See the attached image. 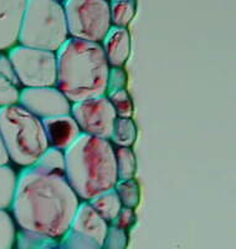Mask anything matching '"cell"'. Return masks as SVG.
I'll return each mask as SVG.
<instances>
[{"mask_svg": "<svg viewBox=\"0 0 236 249\" xmlns=\"http://www.w3.org/2000/svg\"><path fill=\"white\" fill-rule=\"evenodd\" d=\"M79 204L65 173L33 164L17 176L12 208L21 230L60 239L70 230Z\"/></svg>", "mask_w": 236, "mask_h": 249, "instance_id": "cell-1", "label": "cell"}, {"mask_svg": "<svg viewBox=\"0 0 236 249\" xmlns=\"http://www.w3.org/2000/svg\"><path fill=\"white\" fill-rule=\"evenodd\" d=\"M57 89L70 102L106 95L110 64L99 43L71 37L56 51Z\"/></svg>", "mask_w": 236, "mask_h": 249, "instance_id": "cell-2", "label": "cell"}, {"mask_svg": "<svg viewBox=\"0 0 236 249\" xmlns=\"http://www.w3.org/2000/svg\"><path fill=\"white\" fill-rule=\"evenodd\" d=\"M65 162L66 179L84 201L112 190L118 181L116 151L106 139L81 132L65 151Z\"/></svg>", "mask_w": 236, "mask_h": 249, "instance_id": "cell-3", "label": "cell"}, {"mask_svg": "<svg viewBox=\"0 0 236 249\" xmlns=\"http://www.w3.org/2000/svg\"><path fill=\"white\" fill-rule=\"evenodd\" d=\"M0 135L10 160L23 167L36 163L49 147L41 119L23 106L0 107Z\"/></svg>", "mask_w": 236, "mask_h": 249, "instance_id": "cell-4", "label": "cell"}, {"mask_svg": "<svg viewBox=\"0 0 236 249\" xmlns=\"http://www.w3.org/2000/svg\"><path fill=\"white\" fill-rule=\"evenodd\" d=\"M68 39L64 6L55 0H28L19 41L29 48L56 53Z\"/></svg>", "mask_w": 236, "mask_h": 249, "instance_id": "cell-5", "label": "cell"}, {"mask_svg": "<svg viewBox=\"0 0 236 249\" xmlns=\"http://www.w3.org/2000/svg\"><path fill=\"white\" fill-rule=\"evenodd\" d=\"M62 6L72 37L100 43L112 26L107 0H64Z\"/></svg>", "mask_w": 236, "mask_h": 249, "instance_id": "cell-6", "label": "cell"}, {"mask_svg": "<svg viewBox=\"0 0 236 249\" xmlns=\"http://www.w3.org/2000/svg\"><path fill=\"white\" fill-rule=\"evenodd\" d=\"M8 59L12 62L19 82L25 88L56 85V53L19 45L10 49Z\"/></svg>", "mask_w": 236, "mask_h": 249, "instance_id": "cell-7", "label": "cell"}, {"mask_svg": "<svg viewBox=\"0 0 236 249\" xmlns=\"http://www.w3.org/2000/svg\"><path fill=\"white\" fill-rule=\"evenodd\" d=\"M71 116L77 122L81 132L110 140L117 113L106 95H102L73 102Z\"/></svg>", "mask_w": 236, "mask_h": 249, "instance_id": "cell-8", "label": "cell"}, {"mask_svg": "<svg viewBox=\"0 0 236 249\" xmlns=\"http://www.w3.org/2000/svg\"><path fill=\"white\" fill-rule=\"evenodd\" d=\"M19 102L39 119L71 113V102L55 86L25 88L20 92Z\"/></svg>", "mask_w": 236, "mask_h": 249, "instance_id": "cell-9", "label": "cell"}, {"mask_svg": "<svg viewBox=\"0 0 236 249\" xmlns=\"http://www.w3.org/2000/svg\"><path fill=\"white\" fill-rule=\"evenodd\" d=\"M28 0H0V51L19 41V33Z\"/></svg>", "mask_w": 236, "mask_h": 249, "instance_id": "cell-10", "label": "cell"}, {"mask_svg": "<svg viewBox=\"0 0 236 249\" xmlns=\"http://www.w3.org/2000/svg\"><path fill=\"white\" fill-rule=\"evenodd\" d=\"M41 122L51 147L66 151L81 135L79 124L71 113L42 119Z\"/></svg>", "mask_w": 236, "mask_h": 249, "instance_id": "cell-11", "label": "cell"}, {"mask_svg": "<svg viewBox=\"0 0 236 249\" xmlns=\"http://www.w3.org/2000/svg\"><path fill=\"white\" fill-rule=\"evenodd\" d=\"M70 230L92 238L102 248L107 230H108V224L91 206L90 202L84 201L77 207L76 214L73 217Z\"/></svg>", "mask_w": 236, "mask_h": 249, "instance_id": "cell-12", "label": "cell"}, {"mask_svg": "<svg viewBox=\"0 0 236 249\" xmlns=\"http://www.w3.org/2000/svg\"><path fill=\"white\" fill-rule=\"evenodd\" d=\"M102 41V49L108 64L113 68H122L131 53V36L128 30L121 26H111Z\"/></svg>", "mask_w": 236, "mask_h": 249, "instance_id": "cell-13", "label": "cell"}, {"mask_svg": "<svg viewBox=\"0 0 236 249\" xmlns=\"http://www.w3.org/2000/svg\"><path fill=\"white\" fill-rule=\"evenodd\" d=\"M88 202L107 223L112 222L116 215L118 214V212L121 211L122 207H123L115 188L101 193V195L90 199Z\"/></svg>", "mask_w": 236, "mask_h": 249, "instance_id": "cell-14", "label": "cell"}, {"mask_svg": "<svg viewBox=\"0 0 236 249\" xmlns=\"http://www.w3.org/2000/svg\"><path fill=\"white\" fill-rule=\"evenodd\" d=\"M137 137V127L132 117L117 116L113 124V130L110 140L119 147H131Z\"/></svg>", "mask_w": 236, "mask_h": 249, "instance_id": "cell-15", "label": "cell"}, {"mask_svg": "<svg viewBox=\"0 0 236 249\" xmlns=\"http://www.w3.org/2000/svg\"><path fill=\"white\" fill-rule=\"evenodd\" d=\"M17 176L8 164H0V210L10 208L17 192Z\"/></svg>", "mask_w": 236, "mask_h": 249, "instance_id": "cell-16", "label": "cell"}, {"mask_svg": "<svg viewBox=\"0 0 236 249\" xmlns=\"http://www.w3.org/2000/svg\"><path fill=\"white\" fill-rule=\"evenodd\" d=\"M17 246L20 249H46L59 247V239L41 233L21 230L15 237Z\"/></svg>", "mask_w": 236, "mask_h": 249, "instance_id": "cell-17", "label": "cell"}, {"mask_svg": "<svg viewBox=\"0 0 236 249\" xmlns=\"http://www.w3.org/2000/svg\"><path fill=\"white\" fill-rule=\"evenodd\" d=\"M137 0H111V21L115 26L127 28L135 14Z\"/></svg>", "mask_w": 236, "mask_h": 249, "instance_id": "cell-18", "label": "cell"}, {"mask_svg": "<svg viewBox=\"0 0 236 249\" xmlns=\"http://www.w3.org/2000/svg\"><path fill=\"white\" fill-rule=\"evenodd\" d=\"M115 190L121 199L122 206L135 208L139 204L141 191H139V184L135 181V177L128 179H118Z\"/></svg>", "mask_w": 236, "mask_h": 249, "instance_id": "cell-19", "label": "cell"}, {"mask_svg": "<svg viewBox=\"0 0 236 249\" xmlns=\"http://www.w3.org/2000/svg\"><path fill=\"white\" fill-rule=\"evenodd\" d=\"M118 179L133 178L135 175V156L130 147H119L116 151Z\"/></svg>", "mask_w": 236, "mask_h": 249, "instance_id": "cell-20", "label": "cell"}, {"mask_svg": "<svg viewBox=\"0 0 236 249\" xmlns=\"http://www.w3.org/2000/svg\"><path fill=\"white\" fill-rule=\"evenodd\" d=\"M35 164L45 170L53 171V172L65 173V151L49 146L48 150L42 153L39 161Z\"/></svg>", "mask_w": 236, "mask_h": 249, "instance_id": "cell-21", "label": "cell"}, {"mask_svg": "<svg viewBox=\"0 0 236 249\" xmlns=\"http://www.w3.org/2000/svg\"><path fill=\"white\" fill-rule=\"evenodd\" d=\"M59 247L68 249H100L101 247L93 241L92 238L84 235L79 232L68 230L60 238Z\"/></svg>", "mask_w": 236, "mask_h": 249, "instance_id": "cell-22", "label": "cell"}, {"mask_svg": "<svg viewBox=\"0 0 236 249\" xmlns=\"http://www.w3.org/2000/svg\"><path fill=\"white\" fill-rule=\"evenodd\" d=\"M107 99L110 100L111 104L115 107L117 116L132 117L133 102L126 89H119V90L107 92Z\"/></svg>", "mask_w": 236, "mask_h": 249, "instance_id": "cell-23", "label": "cell"}, {"mask_svg": "<svg viewBox=\"0 0 236 249\" xmlns=\"http://www.w3.org/2000/svg\"><path fill=\"white\" fill-rule=\"evenodd\" d=\"M17 230L13 218L5 210H0V249H10L14 246Z\"/></svg>", "mask_w": 236, "mask_h": 249, "instance_id": "cell-24", "label": "cell"}, {"mask_svg": "<svg viewBox=\"0 0 236 249\" xmlns=\"http://www.w3.org/2000/svg\"><path fill=\"white\" fill-rule=\"evenodd\" d=\"M20 92L17 85L4 76H0V107L17 105L19 102Z\"/></svg>", "mask_w": 236, "mask_h": 249, "instance_id": "cell-25", "label": "cell"}, {"mask_svg": "<svg viewBox=\"0 0 236 249\" xmlns=\"http://www.w3.org/2000/svg\"><path fill=\"white\" fill-rule=\"evenodd\" d=\"M128 244V237L124 230L118 227H108L103 247L107 249H124Z\"/></svg>", "mask_w": 236, "mask_h": 249, "instance_id": "cell-26", "label": "cell"}, {"mask_svg": "<svg viewBox=\"0 0 236 249\" xmlns=\"http://www.w3.org/2000/svg\"><path fill=\"white\" fill-rule=\"evenodd\" d=\"M127 82H128V79H127L126 71L122 68H113L112 66V69H110V72H108L106 93L119 90V89H126Z\"/></svg>", "mask_w": 236, "mask_h": 249, "instance_id": "cell-27", "label": "cell"}, {"mask_svg": "<svg viewBox=\"0 0 236 249\" xmlns=\"http://www.w3.org/2000/svg\"><path fill=\"white\" fill-rule=\"evenodd\" d=\"M135 222V208H130V207H122L121 211L118 212L115 219L112 221V226L118 227L121 230H128L131 226Z\"/></svg>", "mask_w": 236, "mask_h": 249, "instance_id": "cell-28", "label": "cell"}, {"mask_svg": "<svg viewBox=\"0 0 236 249\" xmlns=\"http://www.w3.org/2000/svg\"><path fill=\"white\" fill-rule=\"evenodd\" d=\"M0 76H4L5 79H8L9 81H12L17 86L19 84V80H17L12 62H10V60L8 57L4 56V55H0Z\"/></svg>", "mask_w": 236, "mask_h": 249, "instance_id": "cell-29", "label": "cell"}, {"mask_svg": "<svg viewBox=\"0 0 236 249\" xmlns=\"http://www.w3.org/2000/svg\"><path fill=\"white\" fill-rule=\"evenodd\" d=\"M9 161H10V157H9L3 137L0 135V164H8Z\"/></svg>", "mask_w": 236, "mask_h": 249, "instance_id": "cell-30", "label": "cell"}, {"mask_svg": "<svg viewBox=\"0 0 236 249\" xmlns=\"http://www.w3.org/2000/svg\"><path fill=\"white\" fill-rule=\"evenodd\" d=\"M55 1H60V0H55Z\"/></svg>", "mask_w": 236, "mask_h": 249, "instance_id": "cell-31", "label": "cell"}]
</instances>
